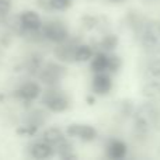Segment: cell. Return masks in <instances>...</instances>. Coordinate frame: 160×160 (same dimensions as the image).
<instances>
[{"mask_svg":"<svg viewBox=\"0 0 160 160\" xmlns=\"http://www.w3.org/2000/svg\"><path fill=\"white\" fill-rule=\"evenodd\" d=\"M139 42L142 48L149 53L160 52V21H143L136 27Z\"/></svg>","mask_w":160,"mask_h":160,"instance_id":"1","label":"cell"},{"mask_svg":"<svg viewBox=\"0 0 160 160\" xmlns=\"http://www.w3.org/2000/svg\"><path fill=\"white\" fill-rule=\"evenodd\" d=\"M42 104L51 111V112H63L69 108L70 100L63 91L59 90H48L42 94Z\"/></svg>","mask_w":160,"mask_h":160,"instance_id":"2","label":"cell"},{"mask_svg":"<svg viewBox=\"0 0 160 160\" xmlns=\"http://www.w3.org/2000/svg\"><path fill=\"white\" fill-rule=\"evenodd\" d=\"M41 32L44 38H47L51 42H55V44H62L69 39V30L61 21H51L44 24L41 28Z\"/></svg>","mask_w":160,"mask_h":160,"instance_id":"3","label":"cell"},{"mask_svg":"<svg viewBox=\"0 0 160 160\" xmlns=\"http://www.w3.org/2000/svg\"><path fill=\"white\" fill-rule=\"evenodd\" d=\"M65 75H66V69H65L62 65L51 62V63L44 65L41 72L38 73V78L44 84L53 87V86L58 84V83L63 79Z\"/></svg>","mask_w":160,"mask_h":160,"instance_id":"4","label":"cell"},{"mask_svg":"<svg viewBox=\"0 0 160 160\" xmlns=\"http://www.w3.org/2000/svg\"><path fill=\"white\" fill-rule=\"evenodd\" d=\"M66 133L82 142H91L97 138V129L87 124H70L66 128Z\"/></svg>","mask_w":160,"mask_h":160,"instance_id":"5","label":"cell"},{"mask_svg":"<svg viewBox=\"0 0 160 160\" xmlns=\"http://www.w3.org/2000/svg\"><path fill=\"white\" fill-rule=\"evenodd\" d=\"M18 25L28 32H39L42 28V20L39 14L34 10H25L20 14Z\"/></svg>","mask_w":160,"mask_h":160,"instance_id":"6","label":"cell"},{"mask_svg":"<svg viewBox=\"0 0 160 160\" xmlns=\"http://www.w3.org/2000/svg\"><path fill=\"white\" fill-rule=\"evenodd\" d=\"M91 88L97 96H105L112 88V79L110 75H107V72L96 73L93 78V83H91Z\"/></svg>","mask_w":160,"mask_h":160,"instance_id":"7","label":"cell"},{"mask_svg":"<svg viewBox=\"0 0 160 160\" xmlns=\"http://www.w3.org/2000/svg\"><path fill=\"white\" fill-rule=\"evenodd\" d=\"M41 96V86L35 82H27L17 88V97L25 102H31Z\"/></svg>","mask_w":160,"mask_h":160,"instance_id":"8","label":"cell"},{"mask_svg":"<svg viewBox=\"0 0 160 160\" xmlns=\"http://www.w3.org/2000/svg\"><path fill=\"white\" fill-rule=\"evenodd\" d=\"M78 44L72 41H65L62 44H58V48L55 49V55L62 62H75V51Z\"/></svg>","mask_w":160,"mask_h":160,"instance_id":"9","label":"cell"},{"mask_svg":"<svg viewBox=\"0 0 160 160\" xmlns=\"http://www.w3.org/2000/svg\"><path fill=\"white\" fill-rule=\"evenodd\" d=\"M53 148L55 146L49 145L45 141L35 142V143H32V146H31V156L35 159H41V160L49 159L55 155V149H53Z\"/></svg>","mask_w":160,"mask_h":160,"instance_id":"10","label":"cell"},{"mask_svg":"<svg viewBox=\"0 0 160 160\" xmlns=\"http://www.w3.org/2000/svg\"><path fill=\"white\" fill-rule=\"evenodd\" d=\"M127 153H128L127 143L124 141H119V139H112L107 146V156L110 159L114 160L124 159L127 156Z\"/></svg>","mask_w":160,"mask_h":160,"instance_id":"11","label":"cell"},{"mask_svg":"<svg viewBox=\"0 0 160 160\" xmlns=\"http://www.w3.org/2000/svg\"><path fill=\"white\" fill-rule=\"evenodd\" d=\"M42 141L48 142L49 145L56 148L63 141H66V138H65V133L62 132L59 128H48V129H45L44 133H42Z\"/></svg>","mask_w":160,"mask_h":160,"instance_id":"12","label":"cell"},{"mask_svg":"<svg viewBox=\"0 0 160 160\" xmlns=\"http://www.w3.org/2000/svg\"><path fill=\"white\" fill-rule=\"evenodd\" d=\"M142 96L146 100L153 102L160 101V82H148L146 84L142 87Z\"/></svg>","mask_w":160,"mask_h":160,"instance_id":"13","label":"cell"},{"mask_svg":"<svg viewBox=\"0 0 160 160\" xmlns=\"http://www.w3.org/2000/svg\"><path fill=\"white\" fill-rule=\"evenodd\" d=\"M96 55L93 51V48L87 44H78L75 51V62H80V63H84L93 59V56Z\"/></svg>","mask_w":160,"mask_h":160,"instance_id":"14","label":"cell"},{"mask_svg":"<svg viewBox=\"0 0 160 160\" xmlns=\"http://www.w3.org/2000/svg\"><path fill=\"white\" fill-rule=\"evenodd\" d=\"M91 70L94 73H101V72H107L108 69V55L105 52H98L93 56L91 59Z\"/></svg>","mask_w":160,"mask_h":160,"instance_id":"15","label":"cell"},{"mask_svg":"<svg viewBox=\"0 0 160 160\" xmlns=\"http://www.w3.org/2000/svg\"><path fill=\"white\" fill-rule=\"evenodd\" d=\"M25 68H27L28 73L31 75H38L41 72V69L44 68V58L38 53H34L28 58L27 63H25Z\"/></svg>","mask_w":160,"mask_h":160,"instance_id":"16","label":"cell"},{"mask_svg":"<svg viewBox=\"0 0 160 160\" xmlns=\"http://www.w3.org/2000/svg\"><path fill=\"white\" fill-rule=\"evenodd\" d=\"M118 42L119 41H118V37L117 35H114V34H107V35L101 39L100 47L104 51H107V52H111V51H114L118 47Z\"/></svg>","mask_w":160,"mask_h":160,"instance_id":"17","label":"cell"},{"mask_svg":"<svg viewBox=\"0 0 160 160\" xmlns=\"http://www.w3.org/2000/svg\"><path fill=\"white\" fill-rule=\"evenodd\" d=\"M146 72L153 79H160V58L153 59V61L149 62V65L146 68Z\"/></svg>","mask_w":160,"mask_h":160,"instance_id":"18","label":"cell"},{"mask_svg":"<svg viewBox=\"0 0 160 160\" xmlns=\"http://www.w3.org/2000/svg\"><path fill=\"white\" fill-rule=\"evenodd\" d=\"M119 112L124 117H129L135 114V107H133L132 101L129 100H124V101H119Z\"/></svg>","mask_w":160,"mask_h":160,"instance_id":"19","label":"cell"},{"mask_svg":"<svg viewBox=\"0 0 160 160\" xmlns=\"http://www.w3.org/2000/svg\"><path fill=\"white\" fill-rule=\"evenodd\" d=\"M121 68V59H119V56L117 55H108V69L107 72L110 73H115L118 72V69Z\"/></svg>","mask_w":160,"mask_h":160,"instance_id":"20","label":"cell"},{"mask_svg":"<svg viewBox=\"0 0 160 160\" xmlns=\"http://www.w3.org/2000/svg\"><path fill=\"white\" fill-rule=\"evenodd\" d=\"M73 0H51V8L58 11H63L72 6Z\"/></svg>","mask_w":160,"mask_h":160,"instance_id":"21","label":"cell"},{"mask_svg":"<svg viewBox=\"0 0 160 160\" xmlns=\"http://www.w3.org/2000/svg\"><path fill=\"white\" fill-rule=\"evenodd\" d=\"M11 10V0H0V17H4Z\"/></svg>","mask_w":160,"mask_h":160,"instance_id":"22","label":"cell"},{"mask_svg":"<svg viewBox=\"0 0 160 160\" xmlns=\"http://www.w3.org/2000/svg\"><path fill=\"white\" fill-rule=\"evenodd\" d=\"M152 128H155L156 131H160V108H158V107H156V111H155V114H153Z\"/></svg>","mask_w":160,"mask_h":160,"instance_id":"23","label":"cell"},{"mask_svg":"<svg viewBox=\"0 0 160 160\" xmlns=\"http://www.w3.org/2000/svg\"><path fill=\"white\" fill-rule=\"evenodd\" d=\"M110 2H112V3H122V2H125V0H110Z\"/></svg>","mask_w":160,"mask_h":160,"instance_id":"24","label":"cell"},{"mask_svg":"<svg viewBox=\"0 0 160 160\" xmlns=\"http://www.w3.org/2000/svg\"><path fill=\"white\" fill-rule=\"evenodd\" d=\"M149 2H156V0H149Z\"/></svg>","mask_w":160,"mask_h":160,"instance_id":"25","label":"cell"},{"mask_svg":"<svg viewBox=\"0 0 160 160\" xmlns=\"http://www.w3.org/2000/svg\"><path fill=\"white\" fill-rule=\"evenodd\" d=\"M159 153H160V146H159Z\"/></svg>","mask_w":160,"mask_h":160,"instance_id":"26","label":"cell"}]
</instances>
